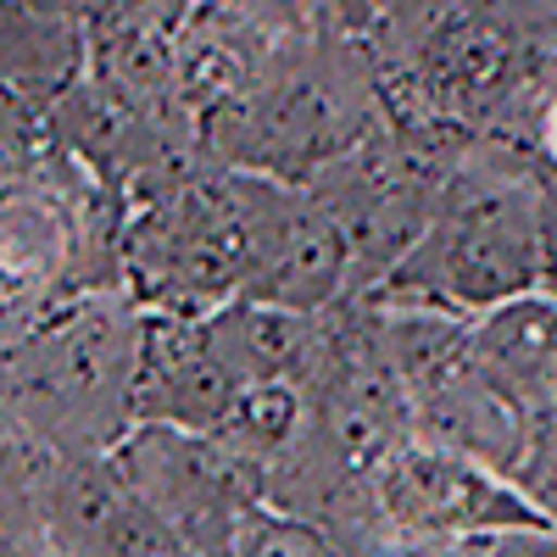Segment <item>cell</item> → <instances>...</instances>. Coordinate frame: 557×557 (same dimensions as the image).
Listing matches in <instances>:
<instances>
[{
    "instance_id": "6da1fadb",
    "label": "cell",
    "mask_w": 557,
    "mask_h": 557,
    "mask_svg": "<svg viewBox=\"0 0 557 557\" xmlns=\"http://www.w3.org/2000/svg\"><path fill=\"white\" fill-rule=\"evenodd\" d=\"M146 307L128 285L89 290L7 335V418L67 457H112L139 430Z\"/></svg>"
},
{
    "instance_id": "7a4b0ae2",
    "label": "cell",
    "mask_w": 557,
    "mask_h": 557,
    "mask_svg": "<svg viewBox=\"0 0 557 557\" xmlns=\"http://www.w3.org/2000/svg\"><path fill=\"white\" fill-rule=\"evenodd\" d=\"M318 524L341 541L346 557H401V552L457 557L462 546L491 535L552 530L541 507L507 474L418 435L380 451L323 507Z\"/></svg>"
},
{
    "instance_id": "3957f363",
    "label": "cell",
    "mask_w": 557,
    "mask_h": 557,
    "mask_svg": "<svg viewBox=\"0 0 557 557\" xmlns=\"http://www.w3.org/2000/svg\"><path fill=\"white\" fill-rule=\"evenodd\" d=\"M546 268H552V240H546L541 184H530L519 168H480V173L462 168L446 184L430 235L412 246V257L385 285L480 318L513 296L541 290Z\"/></svg>"
},
{
    "instance_id": "277c9868",
    "label": "cell",
    "mask_w": 557,
    "mask_h": 557,
    "mask_svg": "<svg viewBox=\"0 0 557 557\" xmlns=\"http://www.w3.org/2000/svg\"><path fill=\"white\" fill-rule=\"evenodd\" d=\"M0 451L7 513L39 519L62 557H201L123 480L112 457H67L12 418L0 430Z\"/></svg>"
},
{
    "instance_id": "5b68a950",
    "label": "cell",
    "mask_w": 557,
    "mask_h": 557,
    "mask_svg": "<svg viewBox=\"0 0 557 557\" xmlns=\"http://www.w3.org/2000/svg\"><path fill=\"white\" fill-rule=\"evenodd\" d=\"M112 462L201 557H228L246 507L262 502L257 474L218 435L201 430L139 424L112 451Z\"/></svg>"
},
{
    "instance_id": "8992f818",
    "label": "cell",
    "mask_w": 557,
    "mask_h": 557,
    "mask_svg": "<svg viewBox=\"0 0 557 557\" xmlns=\"http://www.w3.org/2000/svg\"><path fill=\"white\" fill-rule=\"evenodd\" d=\"M240 380L218 362L207 318L146 312V368H139V424H173L212 435L240 401Z\"/></svg>"
},
{
    "instance_id": "52a82bcc",
    "label": "cell",
    "mask_w": 557,
    "mask_h": 557,
    "mask_svg": "<svg viewBox=\"0 0 557 557\" xmlns=\"http://www.w3.org/2000/svg\"><path fill=\"white\" fill-rule=\"evenodd\" d=\"M480 374L513 401L530 424L557 412V301L530 290L474 318Z\"/></svg>"
},
{
    "instance_id": "ba28073f",
    "label": "cell",
    "mask_w": 557,
    "mask_h": 557,
    "mask_svg": "<svg viewBox=\"0 0 557 557\" xmlns=\"http://www.w3.org/2000/svg\"><path fill=\"white\" fill-rule=\"evenodd\" d=\"M535 157L557 173V101L541 112V123H535Z\"/></svg>"
},
{
    "instance_id": "9c48e42d",
    "label": "cell",
    "mask_w": 557,
    "mask_h": 557,
    "mask_svg": "<svg viewBox=\"0 0 557 557\" xmlns=\"http://www.w3.org/2000/svg\"><path fill=\"white\" fill-rule=\"evenodd\" d=\"M401 557H441V552H401Z\"/></svg>"
}]
</instances>
